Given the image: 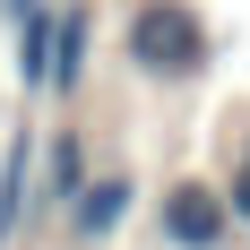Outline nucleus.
I'll list each match as a JSON object with an SVG mask.
<instances>
[{
    "instance_id": "1",
    "label": "nucleus",
    "mask_w": 250,
    "mask_h": 250,
    "mask_svg": "<svg viewBox=\"0 0 250 250\" xmlns=\"http://www.w3.org/2000/svg\"><path fill=\"white\" fill-rule=\"evenodd\" d=\"M207 26L190 0H138L129 9V61H138V78H199L207 69Z\"/></svg>"
},
{
    "instance_id": "2",
    "label": "nucleus",
    "mask_w": 250,
    "mask_h": 250,
    "mask_svg": "<svg viewBox=\"0 0 250 250\" xmlns=\"http://www.w3.org/2000/svg\"><path fill=\"white\" fill-rule=\"evenodd\" d=\"M86 190V138L69 121L35 138V207H26V225H43V216H69V199Z\"/></svg>"
},
{
    "instance_id": "3",
    "label": "nucleus",
    "mask_w": 250,
    "mask_h": 250,
    "mask_svg": "<svg viewBox=\"0 0 250 250\" xmlns=\"http://www.w3.org/2000/svg\"><path fill=\"white\" fill-rule=\"evenodd\" d=\"M86 52H95V9L86 0H52V61H43V95L52 104H78Z\"/></svg>"
},
{
    "instance_id": "4",
    "label": "nucleus",
    "mask_w": 250,
    "mask_h": 250,
    "mask_svg": "<svg viewBox=\"0 0 250 250\" xmlns=\"http://www.w3.org/2000/svg\"><path fill=\"white\" fill-rule=\"evenodd\" d=\"M155 233L173 250H216L233 225H225V199H216L207 181H173V190L155 199Z\"/></svg>"
},
{
    "instance_id": "5",
    "label": "nucleus",
    "mask_w": 250,
    "mask_h": 250,
    "mask_svg": "<svg viewBox=\"0 0 250 250\" xmlns=\"http://www.w3.org/2000/svg\"><path fill=\"white\" fill-rule=\"evenodd\" d=\"M129 207H138V181H129L121 164H112V173H86V190L69 199V216H61V225H69L78 242L95 250V242H112V233L129 225Z\"/></svg>"
},
{
    "instance_id": "6",
    "label": "nucleus",
    "mask_w": 250,
    "mask_h": 250,
    "mask_svg": "<svg viewBox=\"0 0 250 250\" xmlns=\"http://www.w3.org/2000/svg\"><path fill=\"white\" fill-rule=\"evenodd\" d=\"M35 138H43V129H26V121L0 138V250H18L26 207H35Z\"/></svg>"
},
{
    "instance_id": "7",
    "label": "nucleus",
    "mask_w": 250,
    "mask_h": 250,
    "mask_svg": "<svg viewBox=\"0 0 250 250\" xmlns=\"http://www.w3.org/2000/svg\"><path fill=\"white\" fill-rule=\"evenodd\" d=\"M18 26V86L26 95H43V61H52V0H35L26 18H9Z\"/></svg>"
},
{
    "instance_id": "8",
    "label": "nucleus",
    "mask_w": 250,
    "mask_h": 250,
    "mask_svg": "<svg viewBox=\"0 0 250 250\" xmlns=\"http://www.w3.org/2000/svg\"><path fill=\"white\" fill-rule=\"evenodd\" d=\"M216 199H225V225H233V233H250V155L216 181Z\"/></svg>"
}]
</instances>
